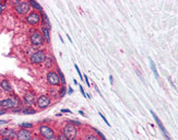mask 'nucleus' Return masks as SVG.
I'll return each mask as SVG.
<instances>
[{"instance_id": "9", "label": "nucleus", "mask_w": 178, "mask_h": 140, "mask_svg": "<svg viewBox=\"0 0 178 140\" xmlns=\"http://www.w3.org/2000/svg\"><path fill=\"white\" fill-rule=\"evenodd\" d=\"M17 139L18 140H32V132L25 128H22L17 132Z\"/></svg>"}, {"instance_id": "29", "label": "nucleus", "mask_w": 178, "mask_h": 140, "mask_svg": "<svg viewBox=\"0 0 178 140\" xmlns=\"http://www.w3.org/2000/svg\"><path fill=\"white\" fill-rule=\"evenodd\" d=\"M83 78H84V80H85V82H86V84L89 85V87H90V81H89V78L86 76H84L83 77Z\"/></svg>"}, {"instance_id": "13", "label": "nucleus", "mask_w": 178, "mask_h": 140, "mask_svg": "<svg viewBox=\"0 0 178 140\" xmlns=\"http://www.w3.org/2000/svg\"><path fill=\"white\" fill-rule=\"evenodd\" d=\"M0 87L1 89H3L6 92H12V88H11V84L8 80H2L1 83H0Z\"/></svg>"}, {"instance_id": "33", "label": "nucleus", "mask_w": 178, "mask_h": 140, "mask_svg": "<svg viewBox=\"0 0 178 140\" xmlns=\"http://www.w3.org/2000/svg\"><path fill=\"white\" fill-rule=\"evenodd\" d=\"M109 80H110V83H114V80H113V76H109Z\"/></svg>"}, {"instance_id": "16", "label": "nucleus", "mask_w": 178, "mask_h": 140, "mask_svg": "<svg viewBox=\"0 0 178 140\" xmlns=\"http://www.w3.org/2000/svg\"><path fill=\"white\" fill-rule=\"evenodd\" d=\"M42 14H41V18H43V22H44V26H46V28L50 29V23H49V20L48 18H47V15L45 14L44 12H41Z\"/></svg>"}, {"instance_id": "1", "label": "nucleus", "mask_w": 178, "mask_h": 140, "mask_svg": "<svg viewBox=\"0 0 178 140\" xmlns=\"http://www.w3.org/2000/svg\"><path fill=\"white\" fill-rule=\"evenodd\" d=\"M20 104V100L17 96H12V98L6 99V100L0 101V106L2 107V110H8V108H13L19 106Z\"/></svg>"}, {"instance_id": "32", "label": "nucleus", "mask_w": 178, "mask_h": 140, "mask_svg": "<svg viewBox=\"0 0 178 140\" xmlns=\"http://www.w3.org/2000/svg\"><path fill=\"white\" fill-rule=\"evenodd\" d=\"M80 90H81V92H82V94L84 95L85 96V93H84V90H83V88H82V87H80Z\"/></svg>"}, {"instance_id": "38", "label": "nucleus", "mask_w": 178, "mask_h": 140, "mask_svg": "<svg viewBox=\"0 0 178 140\" xmlns=\"http://www.w3.org/2000/svg\"><path fill=\"white\" fill-rule=\"evenodd\" d=\"M68 92H69L70 94H71V93H72V92H73V90H72V89H71V88H70V89H69V91H68Z\"/></svg>"}, {"instance_id": "21", "label": "nucleus", "mask_w": 178, "mask_h": 140, "mask_svg": "<svg viewBox=\"0 0 178 140\" xmlns=\"http://www.w3.org/2000/svg\"><path fill=\"white\" fill-rule=\"evenodd\" d=\"M84 140H100L96 136H94V135H88V136H85Z\"/></svg>"}, {"instance_id": "31", "label": "nucleus", "mask_w": 178, "mask_h": 140, "mask_svg": "<svg viewBox=\"0 0 178 140\" xmlns=\"http://www.w3.org/2000/svg\"><path fill=\"white\" fill-rule=\"evenodd\" d=\"M7 111L6 110H0V115H2V114H5Z\"/></svg>"}, {"instance_id": "40", "label": "nucleus", "mask_w": 178, "mask_h": 140, "mask_svg": "<svg viewBox=\"0 0 178 140\" xmlns=\"http://www.w3.org/2000/svg\"><path fill=\"white\" fill-rule=\"evenodd\" d=\"M47 140H57L56 138H49V139H47Z\"/></svg>"}, {"instance_id": "4", "label": "nucleus", "mask_w": 178, "mask_h": 140, "mask_svg": "<svg viewBox=\"0 0 178 140\" xmlns=\"http://www.w3.org/2000/svg\"><path fill=\"white\" fill-rule=\"evenodd\" d=\"M39 132L42 135V137L46 138V139H49V138H54L55 136V131L53 128H50L49 126L46 125H42L39 127Z\"/></svg>"}, {"instance_id": "11", "label": "nucleus", "mask_w": 178, "mask_h": 140, "mask_svg": "<svg viewBox=\"0 0 178 140\" xmlns=\"http://www.w3.org/2000/svg\"><path fill=\"white\" fill-rule=\"evenodd\" d=\"M151 114H152V115H153L154 119H155V122H156V124H157V125H158V127H160V129H161V130H162V132H163L164 137H165L167 140H172V139H170V137H169V136H168V134H167V131H166L165 127H164L163 124H162V122H161L160 118L157 117L156 114H155V113L153 112V111H151Z\"/></svg>"}, {"instance_id": "6", "label": "nucleus", "mask_w": 178, "mask_h": 140, "mask_svg": "<svg viewBox=\"0 0 178 140\" xmlns=\"http://www.w3.org/2000/svg\"><path fill=\"white\" fill-rule=\"evenodd\" d=\"M25 20H26V22L29 24L35 25L37 23H39V21H41V14L38 12H36V11H33V12H31L30 14L27 15L26 18H25Z\"/></svg>"}, {"instance_id": "19", "label": "nucleus", "mask_w": 178, "mask_h": 140, "mask_svg": "<svg viewBox=\"0 0 178 140\" xmlns=\"http://www.w3.org/2000/svg\"><path fill=\"white\" fill-rule=\"evenodd\" d=\"M57 73H58V76H59L60 82L62 83V85H65V84H66V79H65V76H64V73H62V71H61L59 68L57 69Z\"/></svg>"}, {"instance_id": "10", "label": "nucleus", "mask_w": 178, "mask_h": 140, "mask_svg": "<svg viewBox=\"0 0 178 140\" xmlns=\"http://www.w3.org/2000/svg\"><path fill=\"white\" fill-rule=\"evenodd\" d=\"M37 106L39 108H46L47 106H49V104H50V98L47 96V95H41L38 99H37Z\"/></svg>"}, {"instance_id": "37", "label": "nucleus", "mask_w": 178, "mask_h": 140, "mask_svg": "<svg viewBox=\"0 0 178 140\" xmlns=\"http://www.w3.org/2000/svg\"><path fill=\"white\" fill-rule=\"evenodd\" d=\"M32 140H42V139H41V138H38V137H35V138H33Z\"/></svg>"}, {"instance_id": "18", "label": "nucleus", "mask_w": 178, "mask_h": 140, "mask_svg": "<svg viewBox=\"0 0 178 140\" xmlns=\"http://www.w3.org/2000/svg\"><path fill=\"white\" fill-rule=\"evenodd\" d=\"M150 66H151V69H152V71H153V73H154V76H155V78H156V79H158V73H157L156 67H155V65H154L153 60H152L151 58H150Z\"/></svg>"}, {"instance_id": "36", "label": "nucleus", "mask_w": 178, "mask_h": 140, "mask_svg": "<svg viewBox=\"0 0 178 140\" xmlns=\"http://www.w3.org/2000/svg\"><path fill=\"white\" fill-rule=\"evenodd\" d=\"M1 140H11V138H7V137H5V138H2Z\"/></svg>"}, {"instance_id": "27", "label": "nucleus", "mask_w": 178, "mask_h": 140, "mask_svg": "<svg viewBox=\"0 0 178 140\" xmlns=\"http://www.w3.org/2000/svg\"><path fill=\"white\" fill-rule=\"evenodd\" d=\"M57 140H68V139L65 137L64 135H59V136H58V138H57Z\"/></svg>"}, {"instance_id": "25", "label": "nucleus", "mask_w": 178, "mask_h": 140, "mask_svg": "<svg viewBox=\"0 0 178 140\" xmlns=\"http://www.w3.org/2000/svg\"><path fill=\"white\" fill-rule=\"evenodd\" d=\"M100 116H101V117H102V118H103V120H104V122H105L106 124H107V125H108V126H110V124H109V123H108V120H107V119H106L105 117H104V115H103L102 113H100Z\"/></svg>"}, {"instance_id": "35", "label": "nucleus", "mask_w": 178, "mask_h": 140, "mask_svg": "<svg viewBox=\"0 0 178 140\" xmlns=\"http://www.w3.org/2000/svg\"><path fill=\"white\" fill-rule=\"evenodd\" d=\"M2 124H7V120H0V125H2Z\"/></svg>"}, {"instance_id": "14", "label": "nucleus", "mask_w": 178, "mask_h": 140, "mask_svg": "<svg viewBox=\"0 0 178 140\" xmlns=\"http://www.w3.org/2000/svg\"><path fill=\"white\" fill-rule=\"evenodd\" d=\"M24 101L29 105L33 104L34 102H35V95H34V93H31V92L26 93V94L24 95Z\"/></svg>"}, {"instance_id": "2", "label": "nucleus", "mask_w": 178, "mask_h": 140, "mask_svg": "<svg viewBox=\"0 0 178 140\" xmlns=\"http://www.w3.org/2000/svg\"><path fill=\"white\" fill-rule=\"evenodd\" d=\"M64 136L67 138L68 140H73V139H76V137H77V128L74 127V125H72V124H68L67 126H65V128H64Z\"/></svg>"}, {"instance_id": "8", "label": "nucleus", "mask_w": 178, "mask_h": 140, "mask_svg": "<svg viewBox=\"0 0 178 140\" xmlns=\"http://www.w3.org/2000/svg\"><path fill=\"white\" fill-rule=\"evenodd\" d=\"M47 82L50 85H58L60 83V79H59V76H58L57 72L55 71H49L47 73Z\"/></svg>"}, {"instance_id": "20", "label": "nucleus", "mask_w": 178, "mask_h": 140, "mask_svg": "<svg viewBox=\"0 0 178 140\" xmlns=\"http://www.w3.org/2000/svg\"><path fill=\"white\" fill-rule=\"evenodd\" d=\"M22 112L24 113V114H27V115H29V114H34V113L36 112V111L32 110V108H30V107L27 106V107H25V108H23V110H22Z\"/></svg>"}, {"instance_id": "34", "label": "nucleus", "mask_w": 178, "mask_h": 140, "mask_svg": "<svg viewBox=\"0 0 178 140\" xmlns=\"http://www.w3.org/2000/svg\"><path fill=\"white\" fill-rule=\"evenodd\" d=\"M62 113H71L70 110H62Z\"/></svg>"}, {"instance_id": "12", "label": "nucleus", "mask_w": 178, "mask_h": 140, "mask_svg": "<svg viewBox=\"0 0 178 140\" xmlns=\"http://www.w3.org/2000/svg\"><path fill=\"white\" fill-rule=\"evenodd\" d=\"M42 33H43V38H44V40H45L47 43L50 42V34H49V29L43 25V26H42Z\"/></svg>"}, {"instance_id": "17", "label": "nucleus", "mask_w": 178, "mask_h": 140, "mask_svg": "<svg viewBox=\"0 0 178 140\" xmlns=\"http://www.w3.org/2000/svg\"><path fill=\"white\" fill-rule=\"evenodd\" d=\"M30 6H32L33 8H35V9H37L39 11V12H43V8H42V6L39 5V3H37L36 1H33V0H31L30 2Z\"/></svg>"}, {"instance_id": "24", "label": "nucleus", "mask_w": 178, "mask_h": 140, "mask_svg": "<svg viewBox=\"0 0 178 140\" xmlns=\"http://www.w3.org/2000/svg\"><path fill=\"white\" fill-rule=\"evenodd\" d=\"M96 132H97V135H98V136H100V137H101V139H102V140H107V139H106V138H105V136H104V135H103L102 132H101V131L96 130Z\"/></svg>"}, {"instance_id": "22", "label": "nucleus", "mask_w": 178, "mask_h": 140, "mask_svg": "<svg viewBox=\"0 0 178 140\" xmlns=\"http://www.w3.org/2000/svg\"><path fill=\"white\" fill-rule=\"evenodd\" d=\"M21 127H23V128H31V127H33V125H32V124H30V123H23V124H21Z\"/></svg>"}, {"instance_id": "28", "label": "nucleus", "mask_w": 178, "mask_h": 140, "mask_svg": "<svg viewBox=\"0 0 178 140\" xmlns=\"http://www.w3.org/2000/svg\"><path fill=\"white\" fill-rule=\"evenodd\" d=\"M3 6H5V2H1V1H0V15H1V13H2Z\"/></svg>"}, {"instance_id": "30", "label": "nucleus", "mask_w": 178, "mask_h": 140, "mask_svg": "<svg viewBox=\"0 0 178 140\" xmlns=\"http://www.w3.org/2000/svg\"><path fill=\"white\" fill-rule=\"evenodd\" d=\"M46 66H47V67H50V66H51V60H50V59H47V64H46Z\"/></svg>"}, {"instance_id": "15", "label": "nucleus", "mask_w": 178, "mask_h": 140, "mask_svg": "<svg viewBox=\"0 0 178 140\" xmlns=\"http://www.w3.org/2000/svg\"><path fill=\"white\" fill-rule=\"evenodd\" d=\"M0 134L2 135V136H5V137L7 138H10L12 137V136H14V132H13V130H11V129H3V130L0 131Z\"/></svg>"}, {"instance_id": "3", "label": "nucleus", "mask_w": 178, "mask_h": 140, "mask_svg": "<svg viewBox=\"0 0 178 140\" xmlns=\"http://www.w3.org/2000/svg\"><path fill=\"white\" fill-rule=\"evenodd\" d=\"M45 59H46V54L44 50H38V52L33 53L30 58L32 64H42L43 61H45Z\"/></svg>"}, {"instance_id": "7", "label": "nucleus", "mask_w": 178, "mask_h": 140, "mask_svg": "<svg viewBox=\"0 0 178 140\" xmlns=\"http://www.w3.org/2000/svg\"><path fill=\"white\" fill-rule=\"evenodd\" d=\"M15 11L19 14H25L31 10V6L29 2H19L17 6L14 7Z\"/></svg>"}, {"instance_id": "23", "label": "nucleus", "mask_w": 178, "mask_h": 140, "mask_svg": "<svg viewBox=\"0 0 178 140\" xmlns=\"http://www.w3.org/2000/svg\"><path fill=\"white\" fill-rule=\"evenodd\" d=\"M65 94H66V88H65V87H62V88H61V90H60V96H61V98H64Z\"/></svg>"}, {"instance_id": "5", "label": "nucleus", "mask_w": 178, "mask_h": 140, "mask_svg": "<svg viewBox=\"0 0 178 140\" xmlns=\"http://www.w3.org/2000/svg\"><path fill=\"white\" fill-rule=\"evenodd\" d=\"M30 41H31V43H32V45H34V46H41L44 44L43 35L42 34H39L38 32H35V31L31 34Z\"/></svg>"}, {"instance_id": "39", "label": "nucleus", "mask_w": 178, "mask_h": 140, "mask_svg": "<svg viewBox=\"0 0 178 140\" xmlns=\"http://www.w3.org/2000/svg\"><path fill=\"white\" fill-rule=\"evenodd\" d=\"M79 113H80V114H81V115H83V116H85V115H84V113L82 112V111H80V112H79Z\"/></svg>"}, {"instance_id": "26", "label": "nucleus", "mask_w": 178, "mask_h": 140, "mask_svg": "<svg viewBox=\"0 0 178 140\" xmlns=\"http://www.w3.org/2000/svg\"><path fill=\"white\" fill-rule=\"evenodd\" d=\"M70 124H74V125H77V126L81 125V123L78 122V120H70Z\"/></svg>"}]
</instances>
